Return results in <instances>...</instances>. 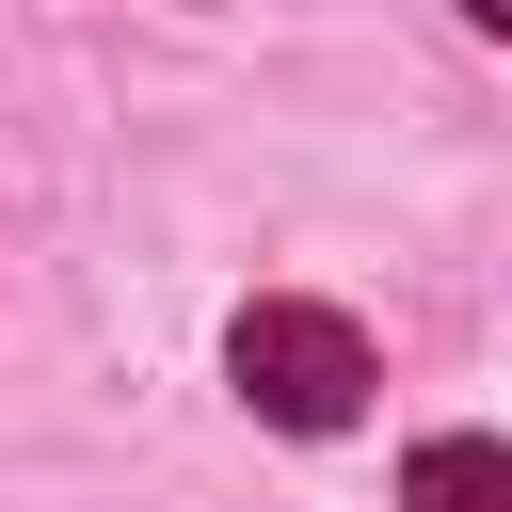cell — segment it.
<instances>
[{"label": "cell", "instance_id": "6da1fadb", "mask_svg": "<svg viewBox=\"0 0 512 512\" xmlns=\"http://www.w3.org/2000/svg\"><path fill=\"white\" fill-rule=\"evenodd\" d=\"M224 368H240V400H256L272 432H352V416H368V336H352L336 304H240Z\"/></svg>", "mask_w": 512, "mask_h": 512}, {"label": "cell", "instance_id": "7a4b0ae2", "mask_svg": "<svg viewBox=\"0 0 512 512\" xmlns=\"http://www.w3.org/2000/svg\"><path fill=\"white\" fill-rule=\"evenodd\" d=\"M416 512H512V464H496L480 432H432V448H416Z\"/></svg>", "mask_w": 512, "mask_h": 512}]
</instances>
